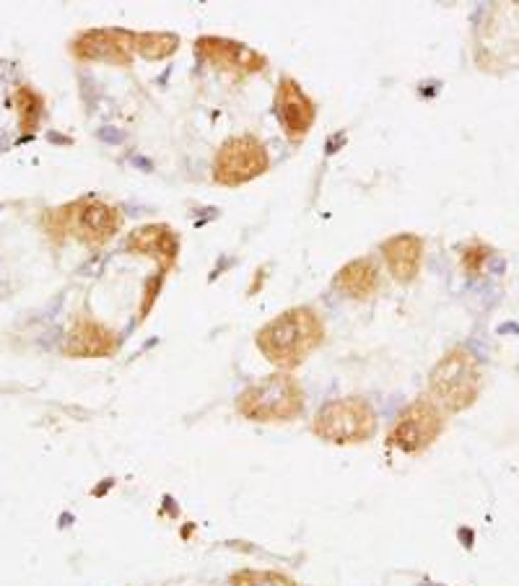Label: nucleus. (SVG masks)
<instances>
[{
	"label": "nucleus",
	"mask_w": 519,
	"mask_h": 586,
	"mask_svg": "<svg viewBox=\"0 0 519 586\" xmlns=\"http://www.w3.org/2000/svg\"><path fill=\"white\" fill-rule=\"evenodd\" d=\"M428 389L431 399L447 413H460L470 407L481 392V374L472 350H449L428 374Z\"/></svg>",
	"instance_id": "obj_3"
},
{
	"label": "nucleus",
	"mask_w": 519,
	"mask_h": 586,
	"mask_svg": "<svg viewBox=\"0 0 519 586\" xmlns=\"http://www.w3.org/2000/svg\"><path fill=\"white\" fill-rule=\"evenodd\" d=\"M180 37L169 31H135V52L146 60H164L177 52Z\"/></svg>",
	"instance_id": "obj_16"
},
{
	"label": "nucleus",
	"mask_w": 519,
	"mask_h": 586,
	"mask_svg": "<svg viewBox=\"0 0 519 586\" xmlns=\"http://www.w3.org/2000/svg\"><path fill=\"white\" fill-rule=\"evenodd\" d=\"M127 249L141 257H151L159 262V275L169 273L180 260V237L164 223H148V226L132 231L127 239Z\"/></svg>",
	"instance_id": "obj_12"
},
{
	"label": "nucleus",
	"mask_w": 519,
	"mask_h": 586,
	"mask_svg": "<svg viewBox=\"0 0 519 586\" xmlns=\"http://www.w3.org/2000/svg\"><path fill=\"white\" fill-rule=\"evenodd\" d=\"M382 255L397 283H413L424 265V239L415 234H395L382 244Z\"/></svg>",
	"instance_id": "obj_13"
},
{
	"label": "nucleus",
	"mask_w": 519,
	"mask_h": 586,
	"mask_svg": "<svg viewBox=\"0 0 519 586\" xmlns=\"http://www.w3.org/2000/svg\"><path fill=\"white\" fill-rule=\"evenodd\" d=\"M78 60L88 63H109V65L127 68L135 55V31L127 29H88L81 31L70 45Z\"/></svg>",
	"instance_id": "obj_7"
},
{
	"label": "nucleus",
	"mask_w": 519,
	"mask_h": 586,
	"mask_svg": "<svg viewBox=\"0 0 519 586\" xmlns=\"http://www.w3.org/2000/svg\"><path fill=\"white\" fill-rule=\"evenodd\" d=\"M332 285L338 288L343 296L348 299H369L374 296L379 288V270L377 265L369 260V257H361V260H353L348 265H343L335 275Z\"/></svg>",
	"instance_id": "obj_14"
},
{
	"label": "nucleus",
	"mask_w": 519,
	"mask_h": 586,
	"mask_svg": "<svg viewBox=\"0 0 519 586\" xmlns=\"http://www.w3.org/2000/svg\"><path fill=\"white\" fill-rule=\"evenodd\" d=\"M123 226V213L102 200H81L70 205V223L68 234H76L86 244L99 246L120 231Z\"/></svg>",
	"instance_id": "obj_8"
},
{
	"label": "nucleus",
	"mask_w": 519,
	"mask_h": 586,
	"mask_svg": "<svg viewBox=\"0 0 519 586\" xmlns=\"http://www.w3.org/2000/svg\"><path fill=\"white\" fill-rule=\"evenodd\" d=\"M231 586H299L291 576L281 571H255V568H242L231 573L228 578Z\"/></svg>",
	"instance_id": "obj_17"
},
{
	"label": "nucleus",
	"mask_w": 519,
	"mask_h": 586,
	"mask_svg": "<svg viewBox=\"0 0 519 586\" xmlns=\"http://www.w3.org/2000/svg\"><path fill=\"white\" fill-rule=\"evenodd\" d=\"M444 431V410L431 397H418L397 415L387 434L389 446L403 454H418L428 449Z\"/></svg>",
	"instance_id": "obj_5"
},
{
	"label": "nucleus",
	"mask_w": 519,
	"mask_h": 586,
	"mask_svg": "<svg viewBox=\"0 0 519 586\" xmlns=\"http://www.w3.org/2000/svg\"><path fill=\"white\" fill-rule=\"evenodd\" d=\"M195 52L210 65H218L231 73H260L268 65V60L260 52L224 37H200L195 42Z\"/></svg>",
	"instance_id": "obj_11"
},
{
	"label": "nucleus",
	"mask_w": 519,
	"mask_h": 586,
	"mask_svg": "<svg viewBox=\"0 0 519 586\" xmlns=\"http://www.w3.org/2000/svg\"><path fill=\"white\" fill-rule=\"evenodd\" d=\"M325 342V322L311 306H293L257 332V348L278 371L302 366Z\"/></svg>",
	"instance_id": "obj_1"
},
{
	"label": "nucleus",
	"mask_w": 519,
	"mask_h": 586,
	"mask_svg": "<svg viewBox=\"0 0 519 586\" xmlns=\"http://www.w3.org/2000/svg\"><path fill=\"white\" fill-rule=\"evenodd\" d=\"M275 114L291 143H302L314 125L317 104L304 94V88L293 78H284L275 91Z\"/></svg>",
	"instance_id": "obj_9"
},
{
	"label": "nucleus",
	"mask_w": 519,
	"mask_h": 586,
	"mask_svg": "<svg viewBox=\"0 0 519 586\" xmlns=\"http://www.w3.org/2000/svg\"><path fill=\"white\" fill-rule=\"evenodd\" d=\"M311 431L317 438L335 446L364 444L377 434V413L364 397L330 399L317 410Z\"/></svg>",
	"instance_id": "obj_4"
},
{
	"label": "nucleus",
	"mask_w": 519,
	"mask_h": 586,
	"mask_svg": "<svg viewBox=\"0 0 519 586\" xmlns=\"http://www.w3.org/2000/svg\"><path fill=\"white\" fill-rule=\"evenodd\" d=\"M10 104H13V109H16V114H19L21 133L24 135L34 133V130H37L39 117H42V109H45L42 96H39L37 91H31L29 86H19V88L13 91V96H10Z\"/></svg>",
	"instance_id": "obj_15"
},
{
	"label": "nucleus",
	"mask_w": 519,
	"mask_h": 586,
	"mask_svg": "<svg viewBox=\"0 0 519 586\" xmlns=\"http://www.w3.org/2000/svg\"><path fill=\"white\" fill-rule=\"evenodd\" d=\"M270 166L265 145L252 135L228 138L213 159V180L224 187H239L257 180Z\"/></svg>",
	"instance_id": "obj_6"
},
{
	"label": "nucleus",
	"mask_w": 519,
	"mask_h": 586,
	"mask_svg": "<svg viewBox=\"0 0 519 586\" xmlns=\"http://www.w3.org/2000/svg\"><path fill=\"white\" fill-rule=\"evenodd\" d=\"M488 260H491V252H488L486 246H481V244L470 246V249L465 252V257H463L465 270H467V273H478V270L483 267V262H488Z\"/></svg>",
	"instance_id": "obj_18"
},
{
	"label": "nucleus",
	"mask_w": 519,
	"mask_h": 586,
	"mask_svg": "<svg viewBox=\"0 0 519 586\" xmlns=\"http://www.w3.org/2000/svg\"><path fill=\"white\" fill-rule=\"evenodd\" d=\"M117 332L86 314H78L73 319V327L63 340V353L68 358H109L117 353Z\"/></svg>",
	"instance_id": "obj_10"
},
{
	"label": "nucleus",
	"mask_w": 519,
	"mask_h": 586,
	"mask_svg": "<svg viewBox=\"0 0 519 586\" xmlns=\"http://www.w3.org/2000/svg\"><path fill=\"white\" fill-rule=\"evenodd\" d=\"M239 415L252 423H288L304 413V387L288 371L260 379L236 397Z\"/></svg>",
	"instance_id": "obj_2"
}]
</instances>
